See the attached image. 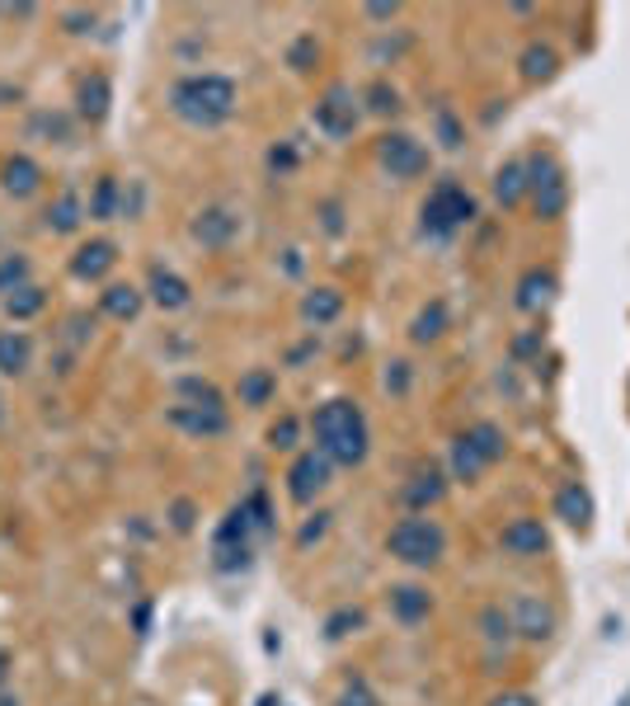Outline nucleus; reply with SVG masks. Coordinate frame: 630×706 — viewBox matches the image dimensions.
I'll use <instances>...</instances> for the list:
<instances>
[{
	"label": "nucleus",
	"mask_w": 630,
	"mask_h": 706,
	"mask_svg": "<svg viewBox=\"0 0 630 706\" xmlns=\"http://www.w3.org/2000/svg\"><path fill=\"white\" fill-rule=\"evenodd\" d=\"M311 433H315V452H325L335 466H363L371 452L367 415L349 395H329L325 405H315Z\"/></svg>",
	"instance_id": "obj_1"
},
{
	"label": "nucleus",
	"mask_w": 630,
	"mask_h": 706,
	"mask_svg": "<svg viewBox=\"0 0 630 706\" xmlns=\"http://www.w3.org/2000/svg\"><path fill=\"white\" fill-rule=\"evenodd\" d=\"M169 109L189 127H222L236 113V80L217 76V71H198V76H179L169 90Z\"/></svg>",
	"instance_id": "obj_2"
},
{
	"label": "nucleus",
	"mask_w": 630,
	"mask_h": 706,
	"mask_svg": "<svg viewBox=\"0 0 630 706\" xmlns=\"http://www.w3.org/2000/svg\"><path fill=\"white\" fill-rule=\"evenodd\" d=\"M476 193L466 189V184H456V179H438L433 189H428L424 198V207H419V231L428 240H452L462 226L476 222Z\"/></svg>",
	"instance_id": "obj_3"
},
{
	"label": "nucleus",
	"mask_w": 630,
	"mask_h": 706,
	"mask_svg": "<svg viewBox=\"0 0 630 706\" xmlns=\"http://www.w3.org/2000/svg\"><path fill=\"white\" fill-rule=\"evenodd\" d=\"M386 551H391V560H400V565H414V570H433V565L448 556V532H442L438 518L410 514V518H400L395 528L386 532Z\"/></svg>",
	"instance_id": "obj_4"
},
{
	"label": "nucleus",
	"mask_w": 630,
	"mask_h": 706,
	"mask_svg": "<svg viewBox=\"0 0 630 706\" xmlns=\"http://www.w3.org/2000/svg\"><path fill=\"white\" fill-rule=\"evenodd\" d=\"M522 161H527V198H532L537 217L541 222H560L565 207H569V179H565L560 155L537 147L532 155H522Z\"/></svg>",
	"instance_id": "obj_5"
},
{
	"label": "nucleus",
	"mask_w": 630,
	"mask_h": 706,
	"mask_svg": "<svg viewBox=\"0 0 630 706\" xmlns=\"http://www.w3.org/2000/svg\"><path fill=\"white\" fill-rule=\"evenodd\" d=\"M254 537H260V528H254L250 508L240 500L231 514H226L217 537H212V565H217V570H245L254 560Z\"/></svg>",
	"instance_id": "obj_6"
},
{
	"label": "nucleus",
	"mask_w": 630,
	"mask_h": 706,
	"mask_svg": "<svg viewBox=\"0 0 630 706\" xmlns=\"http://www.w3.org/2000/svg\"><path fill=\"white\" fill-rule=\"evenodd\" d=\"M363 94H353V85H329V90L315 99V109H311V118H315V127H320L325 137H353V127H357V118H363Z\"/></svg>",
	"instance_id": "obj_7"
},
{
	"label": "nucleus",
	"mask_w": 630,
	"mask_h": 706,
	"mask_svg": "<svg viewBox=\"0 0 630 706\" xmlns=\"http://www.w3.org/2000/svg\"><path fill=\"white\" fill-rule=\"evenodd\" d=\"M377 161H381V169L391 179H419L428 169V147L419 137H410V133H386L377 141Z\"/></svg>",
	"instance_id": "obj_8"
},
{
	"label": "nucleus",
	"mask_w": 630,
	"mask_h": 706,
	"mask_svg": "<svg viewBox=\"0 0 630 706\" xmlns=\"http://www.w3.org/2000/svg\"><path fill=\"white\" fill-rule=\"evenodd\" d=\"M508 621H513V635H522V641H551L555 627H560V617H555L551 598H541V593H518V598L508 603Z\"/></svg>",
	"instance_id": "obj_9"
},
{
	"label": "nucleus",
	"mask_w": 630,
	"mask_h": 706,
	"mask_svg": "<svg viewBox=\"0 0 630 706\" xmlns=\"http://www.w3.org/2000/svg\"><path fill=\"white\" fill-rule=\"evenodd\" d=\"M499 551L513 560H541L551 551V528H546V518H532V514H522V518H513L504 522V532H499Z\"/></svg>",
	"instance_id": "obj_10"
},
{
	"label": "nucleus",
	"mask_w": 630,
	"mask_h": 706,
	"mask_svg": "<svg viewBox=\"0 0 630 706\" xmlns=\"http://www.w3.org/2000/svg\"><path fill=\"white\" fill-rule=\"evenodd\" d=\"M329 476H335V462L325 457V452H297V462H292V471H288V494H292V504H315L325 494L329 486Z\"/></svg>",
	"instance_id": "obj_11"
},
{
	"label": "nucleus",
	"mask_w": 630,
	"mask_h": 706,
	"mask_svg": "<svg viewBox=\"0 0 630 706\" xmlns=\"http://www.w3.org/2000/svg\"><path fill=\"white\" fill-rule=\"evenodd\" d=\"M551 514L565 522V528H575V532H589L593 528V514H597V504H593V490L583 486V480H565L560 490H555V504H551Z\"/></svg>",
	"instance_id": "obj_12"
},
{
	"label": "nucleus",
	"mask_w": 630,
	"mask_h": 706,
	"mask_svg": "<svg viewBox=\"0 0 630 706\" xmlns=\"http://www.w3.org/2000/svg\"><path fill=\"white\" fill-rule=\"evenodd\" d=\"M555 292H560V278H555V268L546 264H532L527 274L518 278V311H527V316H541V311L555 306Z\"/></svg>",
	"instance_id": "obj_13"
},
{
	"label": "nucleus",
	"mask_w": 630,
	"mask_h": 706,
	"mask_svg": "<svg viewBox=\"0 0 630 706\" xmlns=\"http://www.w3.org/2000/svg\"><path fill=\"white\" fill-rule=\"evenodd\" d=\"M189 231H193V240H198V245H203V250H226V245H231V240H236V231H240V217H236L231 207L212 203V207L198 212Z\"/></svg>",
	"instance_id": "obj_14"
},
{
	"label": "nucleus",
	"mask_w": 630,
	"mask_h": 706,
	"mask_svg": "<svg viewBox=\"0 0 630 706\" xmlns=\"http://www.w3.org/2000/svg\"><path fill=\"white\" fill-rule=\"evenodd\" d=\"M165 419L189 438H222L231 429V415H226V409H207V405H169Z\"/></svg>",
	"instance_id": "obj_15"
},
{
	"label": "nucleus",
	"mask_w": 630,
	"mask_h": 706,
	"mask_svg": "<svg viewBox=\"0 0 630 706\" xmlns=\"http://www.w3.org/2000/svg\"><path fill=\"white\" fill-rule=\"evenodd\" d=\"M442 494H448V476H442L438 466H428V471H414L405 486H400V504H405L410 514H428Z\"/></svg>",
	"instance_id": "obj_16"
},
{
	"label": "nucleus",
	"mask_w": 630,
	"mask_h": 706,
	"mask_svg": "<svg viewBox=\"0 0 630 706\" xmlns=\"http://www.w3.org/2000/svg\"><path fill=\"white\" fill-rule=\"evenodd\" d=\"M386 603H391V617L400 627H419V621H428V613H433V593L424 584H391Z\"/></svg>",
	"instance_id": "obj_17"
},
{
	"label": "nucleus",
	"mask_w": 630,
	"mask_h": 706,
	"mask_svg": "<svg viewBox=\"0 0 630 706\" xmlns=\"http://www.w3.org/2000/svg\"><path fill=\"white\" fill-rule=\"evenodd\" d=\"M113 264H118V245H113V240H90V245H80L76 254H71V274H76L80 282L104 278Z\"/></svg>",
	"instance_id": "obj_18"
},
{
	"label": "nucleus",
	"mask_w": 630,
	"mask_h": 706,
	"mask_svg": "<svg viewBox=\"0 0 630 706\" xmlns=\"http://www.w3.org/2000/svg\"><path fill=\"white\" fill-rule=\"evenodd\" d=\"M518 76L527 85H546L560 76V52L551 48V42H527V48L518 52Z\"/></svg>",
	"instance_id": "obj_19"
},
{
	"label": "nucleus",
	"mask_w": 630,
	"mask_h": 706,
	"mask_svg": "<svg viewBox=\"0 0 630 706\" xmlns=\"http://www.w3.org/2000/svg\"><path fill=\"white\" fill-rule=\"evenodd\" d=\"M147 292H151V302L161 306V311H184L193 302V292H189V282H184L175 268H161L155 264L151 268V282H147Z\"/></svg>",
	"instance_id": "obj_20"
},
{
	"label": "nucleus",
	"mask_w": 630,
	"mask_h": 706,
	"mask_svg": "<svg viewBox=\"0 0 630 706\" xmlns=\"http://www.w3.org/2000/svg\"><path fill=\"white\" fill-rule=\"evenodd\" d=\"M109 104H113V85H109V76L90 71V76L76 85V109H80V118L104 123V118H109Z\"/></svg>",
	"instance_id": "obj_21"
},
{
	"label": "nucleus",
	"mask_w": 630,
	"mask_h": 706,
	"mask_svg": "<svg viewBox=\"0 0 630 706\" xmlns=\"http://www.w3.org/2000/svg\"><path fill=\"white\" fill-rule=\"evenodd\" d=\"M236 395H240V405L264 409L278 395V373H274V367H245L240 381H236Z\"/></svg>",
	"instance_id": "obj_22"
},
{
	"label": "nucleus",
	"mask_w": 630,
	"mask_h": 706,
	"mask_svg": "<svg viewBox=\"0 0 630 706\" xmlns=\"http://www.w3.org/2000/svg\"><path fill=\"white\" fill-rule=\"evenodd\" d=\"M527 198V161L522 155H513V161H504L494 169V203L499 207H518Z\"/></svg>",
	"instance_id": "obj_23"
},
{
	"label": "nucleus",
	"mask_w": 630,
	"mask_h": 706,
	"mask_svg": "<svg viewBox=\"0 0 630 706\" xmlns=\"http://www.w3.org/2000/svg\"><path fill=\"white\" fill-rule=\"evenodd\" d=\"M141 302H147V292L133 288V282H109V288L99 292V311L113 316V320H137Z\"/></svg>",
	"instance_id": "obj_24"
},
{
	"label": "nucleus",
	"mask_w": 630,
	"mask_h": 706,
	"mask_svg": "<svg viewBox=\"0 0 630 706\" xmlns=\"http://www.w3.org/2000/svg\"><path fill=\"white\" fill-rule=\"evenodd\" d=\"M0 184H5L10 198H34L42 184V169H38V161H28V155H10V161L0 165Z\"/></svg>",
	"instance_id": "obj_25"
},
{
	"label": "nucleus",
	"mask_w": 630,
	"mask_h": 706,
	"mask_svg": "<svg viewBox=\"0 0 630 706\" xmlns=\"http://www.w3.org/2000/svg\"><path fill=\"white\" fill-rule=\"evenodd\" d=\"M28 367H34V339L24 330H0V373L24 377Z\"/></svg>",
	"instance_id": "obj_26"
},
{
	"label": "nucleus",
	"mask_w": 630,
	"mask_h": 706,
	"mask_svg": "<svg viewBox=\"0 0 630 706\" xmlns=\"http://www.w3.org/2000/svg\"><path fill=\"white\" fill-rule=\"evenodd\" d=\"M448 325H452V311H448L442 297H433L428 306H419V316H414V325H410V339L414 344H438V339L448 335Z\"/></svg>",
	"instance_id": "obj_27"
},
{
	"label": "nucleus",
	"mask_w": 630,
	"mask_h": 706,
	"mask_svg": "<svg viewBox=\"0 0 630 706\" xmlns=\"http://www.w3.org/2000/svg\"><path fill=\"white\" fill-rule=\"evenodd\" d=\"M452 480H466V486H476V480L484 476V471H490V462H484L480 457V452L476 447H470V438L466 433H456L452 438Z\"/></svg>",
	"instance_id": "obj_28"
},
{
	"label": "nucleus",
	"mask_w": 630,
	"mask_h": 706,
	"mask_svg": "<svg viewBox=\"0 0 630 706\" xmlns=\"http://www.w3.org/2000/svg\"><path fill=\"white\" fill-rule=\"evenodd\" d=\"M466 438H470V447H476L480 452V457L484 462H504V452H508V438H504V429H499V424L494 419H480V424H470V429H466Z\"/></svg>",
	"instance_id": "obj_29"
},
{
	"label": "nucleus",
	"mask_w": 630,
	"mask_h": 706,
	"mask_svg": "<svg viewBox=\"0 0 630 706\" xmlns=\"http://www.w3.org/2000/svg\"><path fill=\"white\" fill-rule=\"evenodd\" d=\"M339 311H343V292H335V288H311L306 302H302V316H306L311 325L339 320Z\"/></svg>",
	"instance_id": "obj_30"
},
{
	"label": "nucleus",
	"mask_w": 630,
	"mask_h": 706,
	"mask_svg": "<svg viewBox=\"0 0 630 706\" xmlns=\"http://www.w3.org/2000/svg\"><path fill=\"white\" fill-rule=\"evenodd\" d=\"M80 222H85V203H80V193H71V189H66V193L48 207V226H52L56 236H71Z\"/></svg>",
	"instance_id": "obj_31"
},
{
	"label": "nucleus",
	"mask_w": 630,
	"mask_h": 706,
	"mask_svg": "<svg viewBox=\"0 0 630 706\" xmlns=\"http://www.w3.org/2000/svg\"><path fill=\"white\" fill-rule=\"evenodd\" d=\"M175 395H179V405H207V409H226L222 391L212 387V381H203V377H179V381H175Z\"/></svg>",
	"instance_id": "obj_32"
},
{
	"label": "nucleus",
	"mask_w": 630,
	"mask_h": 706,
	"mask_svg": "<svg viewBox=\"0 0 630 706\" xmlns=\"http://www.w3.org/2000/svg\"><path fill=\"white\" fill-rule=\"evenodd\" d=\"M118 203H123V193H118V179L104 175L94 184V193H90V207H85V217H94V222H109V217H118Z\"/></svg>",
	"instance_id": "obj_33"
},
{
	"label": "nucleus",
	"mask_w": 630,
	"mask_h": 706,
	"mask_svg": "<svg viewBox=\"0 0 630 706\" xmlns=\"http://www.w3.org/2000/svg\"><path fill=\"white\" fill-rule=\"evenodd\" d=\"M42 306H48V292H42V288H34V282H28V288H20V292H10V297H5V316H10V320H28V316H38Z\"/></svg>",
	"instance_id": "obj_34"
},
{
	"label": "nucleus",
	"mask_w": 630,
	"mask_h": 706,
	"mask_svg": "<svg viewBox=\"0 0 630 706\" xmlns=\"http://www.w3.org/2000/svg\"><path fill=\"white\" fill-rule=\"evenodd\" d=\"M363 627H367L363 607H339V613L325 617V641H343V635H353V631H363Z\"/></svg>",
	"instance_id": "obj_35"
},
{
	"label": "nucleus",
	"mask_w": 630,
	"mask_h": 706,
	"mask_svg": "<svg viewBox=\"0 0 630 706\" xmlns=\"http://www.w3.org/2000/svg\"><path fill=\"white\" fill-rule=\"evenodd\" d=\"M363 99H367V113H377V118H395L400 113V90L386 80H371L363 90Z\"/></svg>",
	"instance_id": "obj_36"
},
{
	"label": "nucleus",
	"mask_w": 630,
	"mask_h": 706,
	"mask_svg": "<svg viewBox=\"0 0 630 706\" xmlns=\"http://www.w3.org/2000/svg\"><path fill=\"white\" fill-rule=\"evenodd\" d=\"M297 443H302V419L282 415L274 429H268V447H274V452H297Z\"/></svg>",
	"instance_id": "obj_37"
},
{
	"label": "nucleus",
	"mask_w": 630,
	"mask_h": 706,
	"mask_svg": "<svg viewBox=\"0 0 630 706\" xmlns=\"http://www.w3.org/2000/svg\"><path fill=\"white\" fill-rule=\"evenodd\" d=\"M20 288H28V260L24 254H5L0 260V292H20Z\"/></svg>",
	"instance_id": "obj_38"
},
{
	"label": "nucleus",
	"mask_w": 630,
	"mask_h": 706,
	"mask_svg": "<svg viewBox=\"0 0 630 706\" xmlns=\"http://www.w3.org/2000/svg\"><path fill=\"white\" fill-rule=\"evenodd\" d=\"M480 627H484V641H490V645H504L508 635H513V621H508V613H504L499 603L480 613Z\"/></svg>",
	"instance_id": "obj_39"
},
{
	"label": "nucleus",
	"mask_w": 630,
	"mask_h": 706,
	"mask_svg": "<svg viewBox=\"0 0 630 706\" xmlns=\"http://www.w3.org/2000/svg\"><path fill=\"white\" fill-rule=\"evenodd\" d=\"M315 62H320V42H315L311 34H306V38H297V42H292V52H288V66H292V71H311Z\"/></svg>",
	"instance_id": "obj_40"
},
{
	"label": "nucleus",
	"mask_w": 630,
	"mask_h": 706,
	"mask_svg": "<svg viewBox=\"0 0 630 706\" xmlns=\"http://www.w3.org/2000/svg\"><path fill=\"white\" fill-rule=\"evenodd\" d=\"M169 528H175V532H193L198 528V504L193 500H175V504H169Z\"/></svg>",
	"instance_id": "obj_41"
},
{
	"label": "nucleus",
	"mask_w": 630,
	"mask_h": 706,
	"mask_svg": "<svg viewBox=\"0 0 630 706\" xmlns=\"http://www.w3.org/2000/svg\"><path fill=\"white\" fill-rule=\"evenodd\" d=\"M335 706H377V697H371V688L363 683V678H353V683L339 692V702H335Z\"/></svg>",
	"instance_id": "obj_42"
},
{
	"label": "nucleus",
	"mask_w": 630,
	"mask_h": 706,
	"mask_svg": "<svg viewBox=\"0 0 630 706\" xmlns=\"http://www.w3.org/2000/svg\"><path fill=\"white\" fill-rule=\"evenodd\" d=\"M268 169H274V175H288V169H297V147H292V141H278V147L268 151Z\"/></svg>",
	"instance_id": "obj_43"
},
{
	"label": "nucleus",
	"mask_w": 630,
	"mask_h": 706,
	"mask_svg": "<svg viewBox=\"0 0 630 706\" xmlns=\"http://www.w3.org/2000/svg\"><path fill=\"white\" fill-rule=\"evenodd\" d=\"M410 377H414V373H410V363H405V358H395L391 367H386V391H391V395H405V391H410Z\"/></svg>",
	"instance_id": "obj_44"
},
{
	"label": "nucleus",
	"mask_w": 630,
	"mask_h": 706,
	"mask_svg": "<svg viewBox=\"0 0 630 706\" xmlns=\"http://www.w3.org/2000/svg\"><path fill=\"white\" fill-rule=\"evenodd\" d=\"M438 137H442V147H462V127H456L448 109H438Z\"/></svg>",
	"instance_id": "obj_45"
},
{
	"label": "nucleus",
	"mask_w": 630,
	"mask_h": 706,
	"mask_svg": "<svg viewBox=\"0 0 630 706\" xmlns=\"http://www.w3.org/2000/svg\"><path fill=\"white\" fill-rule=\"evenodd\" d=\"M325 528H329V514H315V518L306 522V528L297 532V546H311V542H320V537H325Z\"/></svg>",
	"instance_id": "obj_46"
},
{
	"label": "nucleus",
	"mask_w": 630,
	"mask_h": 706,
	"mask_svg": "<svg viewBox=\"0 0 630 706\" xmlns=\"http://www.w3.org/2000/svg\"><path fill=\"white\" fill-rule=\"evenodd\" d=\"M62 24L71 28V34H85V28L94 24V14H90V10H66V14H62Z\"/></svg>",
	"instance_id": "obj_47"
},
{
	"label": "nucleus",
	"mask_w": 630,
	"mask_h": 706,
	"mask_svg": "<svg viewBox=\"0 0 630 706\" xmlns=\"http://www.w3.org/2000/svg\"><path fill=\"white\" fill-rule=\"evenodd\" d=\"M490 706H541V702L532 697V692H499Z\"/></svg>",
	"instance_id": "obj_48"
},
{
	"label": "nucleus",
	"mask_w": 630,
	"mask_h": 706,
	"mask_svg": "<svg viewBox=\"0 0 630 706\" xmlns=\"http://www.w3.org/2000/svg\"><path fill=\"white\" fill-rule=\"evenodd\" d=\"M133 627H137V635L151 631V603H137V607H133Z\"/></svg>",
	"instance_id": "obj_49"
},
{
	"label": "nucleus",
	"mask_w": 630,
	"mask_h": 706,
	"mask_svg": "<svg viewBox=\"0 0 630 706\" xmlns=\"http://www.w3.org/2000/svg\"><path fill=\"white\" fill-rule=\"evenodd\" d=\"M325 231H329V236H339V231H343V222H339V203H325Z\"/></svg>",
	"instance_id": "obj_50"
},
{
	"label": "nucleus",
	"mask_w": 630,
	"mask_h": 706,
	"mask_svg": "<svg viewBox=\"0 0 630 706\" xmlns=\"http://www.w3.org/2000/svg\"><path fill=\"white\" fill-rule=\"evenodd\" d=\"M532 349H541V335H518L513 339V353H518V358L522 353H532Z\"/></svg>",
	"instance_id": "obj_51"
},
{
	"label": "nucleus",
	"mask_w": 630,
	"mask_h": 706,
	"mask_svg": "<svg viewBox=\"0 0 630 706\" xmlns=\"http://www.w3.org/2000/svg\"><path fill=\"white\" fill-rule=\"evenodd\" d=\"M0 14H5V20H28V14H34V5H0Z\"/></svg>",
	"instance_id": "obj_52"
},
{
	"label": "nucleus",
	"mask_w": 630,
	"mask_h": 706,
	"mask_svg": "<svg viewBox=\"0 0 630 706\" xmlns=\"http://www.w3.org/2000/svg\"><path fill=\"white\" fill-rule=\"evenodd\" d=\"M14 669V659H10V650H0V688H5V678Z\"/></svg>",
	"instance_id": "obj_53"
},
{
	"label": "nucleus",
	"mask_w": 630,
	"mask_h": 706,
	"mask_svg": "<svg viewBox=\"0 0 630 706\" xmlns=\"http://www.w3.org/2000/svg\"><path fill=\"white\" fill-rule=\"evenodd\" d=\"M367 14H371V20H391L395 5H367Z\"/></svg>",
	"instance_id": "obj_54"
},
{
	"label": "nucleus",
	"mask_w": 630,
	"mask_h": 706,
	"mask_svg": "<svg viewBox=\"0 0 630 706\" xmlns=\"http://www.w3.org/2000/svg\"><path fill=\"white\" fill-rule=\"evenodd\" d=\"M0 706H20V697H5V692H0Z\"/></svg>",
	"instance_id": "obj_55"
},
{
	"label": "nucleus",
	"mask_w": 630,
	"mask_h": 706,
	"mask_svg": "<svg viewBox=\"0 0 630 706\" xmlns=\"http://www.w3.org/2000/svg\"><path fill=\"white\" fill-rule=\"evenodd\" d=\"M0 419H5V401H0Z\"/></svg>",
	"instance_id": "obj_56"
}]
</instances>
